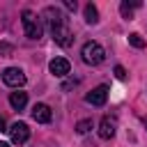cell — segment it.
I'll return each instance as SVG.
<instances>
[{
	"label": "cell",
	"instance_id": "1",
	"mask_svg": "<svg viewBox=\"0 0 147 147\" xmlns=\"http://www.w3.org/2000/svg\"><path fill=\"white\" fill-rule=\"evenodd\" d=\"M44 21H46V25H48L51 37H53L55 44H60V46H69L71 44V37L74 34H71L69 21H67V16L57 7H46L44 9Z\"/></svg>",
	"mask_w": 147,
	"mask_h": 147
},
{
	"label": "cell",
	"instance_id": "2",
	"mask_svg": "<svg viewBox=\"0 0 147 147\" xmlns=\"http://www.w3.org/2000/svg\"><path fill=\"white\" fill-rule=\"evenodd\" d=\"M21 25H23V32H25L28 39H41L44 28H41V21L37 18L34 11L23 9V14H21Z\"/></svg>",
	"mask_w": 147,
	"mask_h": 147
},
{
	"label": "cell",
	"instance_id": "3",
	"mask_svg": "<svg viewBox=\"0 0 147 147\" xmlns=\"http://www.w3.org/2000/svg\"><path fill=\"white\" fill-rule=\"evenodd\" d=\"M80 55H83V62L92 64V67H96V64H101L106 60V51H103V46L99 41H85L83 48H80Z\"/></svg>",
	"mask_w": 147,
	"mask_h": 147
},
{
	"label": "cell",
	"instance_id": "4",
	"mask_svg": "<svg viewBox=\"0 0 147 147\" xmlns=\"http://www.w3.org/2000/svg\"><path fill=\"white\" fill-rule=\"evenodd\" d=\"M2 80H5V85H9V87H23V85H25V74H23V69H18V67H7V69L2 71Z\"/></svg>",
	"mask_w": 147,
	"mask_h": 147
},
{
	"label": "cell",
	"instance_id": "5",
	"mask_svg": "<svg viewBox=\"0 0 147 147\" xmlns=\"http://www.w3.org/2000/svg\"><path fill=\"white\" fill-rule=\"evenodd\" d=\"M9 138H11L14 145H25L28 138H30V129H28V124H25V122H14L11 129H9Z\"/></svg>",
	"mask_w": 147,
	"mask_h": 147
},
{
	"label": "cell",
	"instance_id": "6",
	"mask_svg": "<svg viewBox=\"0 0 147 147\" xmlns=\"http://www.w3.org/2000/svg\"><path fill=\"white\" fill-rule=\"evenodd\" d=\"M85 101H87L90 106H96V108L106 106V101H108V85H96V87L85 96Z\"/></svg>",
	"mask_w": 147,
	"mask_h": 147
},
{
	"label": "cell",
	"instance_id": "7",
	"mask_svg": "<svg viewBox=\"0 0 147 147\" xmlns=\"http://www.w3.org/2000/svg\"><path fill=\"white\" fill-rule=\"evenodd\" d=\"M115 131H117V119H115V115H103V119H101V124H99V138L110 140V138L115 136Z\"/></svg>",
	"mask_w": 147,
	"mask_h": 147
},
{
	"label": "cell",
	"instance_id": "8",
	"mask_svg": "<svg viewBox=\"0 0 147 147\" xmlns=\"http://www.w3.org/2000/svg\"><path fill=\"white\" fill-rule=\"evenodd\" d=\"M48 71H51L53 76L62 78V76H67V74L71 71V64H69L67 57H53V60L48 62Z\"/></svg>",
	"mask_w": 147,
	"mask_h": 147
},
{
	"label": "cell",
	"instance_id": "9",
	"mask_svg": "<svg viewBox=\"0 0 147 147\" xmlns=\"http://www.w3.org/2000/svg\"><path fill=\"white\" fill-rule=\"evenodd\" d=\"M51 117H53V113H51V108H48L46 103H34V106H32V119H34V122L48 124Z\"/></svg>",
	"mask_w": 147,
	"mask_h": 147
},
{
	"label": "cell",
	"instance_id": "10",
	"mask_svg": "<svg viewBox=\"0 0 147 147\" xmlns=\"http://www.w3.org/2000/svg\"><path fill=\"white\" fill-rule=\"evenodd\" d=\"M9 106H11L14 110H23V108L28 106V92H23V90L11 92V94H9Z\"/></svg>",
	"mask_w": 147,
	"mask_h": 147
},
{
	"label": "cell",
	"instance_id": "11",
	"mask_svg": "<svg viewBox=\"0 0 147 147\" xmlns=\"http://www.w3.org/2000/svg\"><path fill=\"white\" fill-rule=\"evenodd\" d=\"M140 5H142L140 0H133V2H126V0H124V2H119V14H122V18L131 21V18H133V9L140 7Z\"/></svg>",
	"mask_w": 147,
	"mask_h": 147
},
{
	"label": "cell",
	"instance_id": "12",
	"mask_svg": "<svg viewBox=\"0 0 147 147\" xmlns=\"http://www.w3.org/2000/svg\"><path fill=\"white\" fill-rule=\"evenodd\" d=\"M85 23H87V25H96V23H99V11H96V7H94L92 2L85 5Z\"/></svg>",
	"mask_w": 147,
	"mask_h": 147
},
{
	"label": "cell",
	"instance_id": "13",
	"mask_svg": "<svg viewBox=\"0 0 147 147\" xmlns=\"http://www.w3.org/2000/svg\"><path fill=\"white\" fill-rule=\"evenodd\" d=\"M129 44L133 46V48H145V39L138 34V32H133V34H129Z\"/></svg>",
	"mask_w": 147,
	"mask_h": 147
},
{
	"label": "cell",
	"instance_id": "14",
	"mask_svg": "<svg viewBox=\"0 0 147 147\" xmlns=\"http://www.w3.org/2000/svg\"><path fill=\"white\" fill-rule=\"evenodd\" d=\"M90 129H92V119H90V117H87V119H80V122L76 124V133H80V136L87 133Z\"/></svg>",
	"mask_w": 147,
	"mask_h": 147
},
{
	"label": "cell",
	"instance_id": "15",
	"mask_svg": "<svg viewBox=\"0 0 147 147\" xmlns=\"http://www.w3.org/2000/svg\"><path fill=\"white\" fill-rule=\"evenodd\" d=\"M11 53H14V46L11 44H0V55L2 57H9Z\"/></svg>",
	"mask_w": 147,
	"mask_h": 147
},
{
	"label": "cell",
	"instance_id": "16",
	"mask_svg": "<svg viewBox=\"0 0 147 147\" xmlns=\"http://www.w3.org/2000/svg\"><path fill=\"white\" fill-rule=\"evenodd\" d=\"M115 76H117L119 80H124V78H126V69H124L122 64H117V67H115Z\"/></svg>",
	"mask_w": 147,
	"mask_h": 147
},
{
	"label": "cell",
	"instance_id": "17",
	"mask_svg": "<svg viewBox=\"0 0 147 147\" xmlns=\"http://www.w3.org/2000/svg\"><path fill=\"white\" fill-rule=\"evenodd\" d=\"M64 7L69 11H76V0H64Z\"/></svg>",
	"mask_w": 147,
	"mask_h": 147
},
{
	"label": "cell",
	"instance_id": "18",
	"mask_svg": "<svg viewBox=\"0 0 147 147\" xmlns=\"http://www.w3.org/2000/svg\"><path fill=\"white\" fill-rule=\"evenodd\" d=\"M5 126H7V124H5V119H2V117H0V133H2V131H7V129H5Z\"/></svg>",
	"mask_w": 147,
	"mask_h": 147
},
{
	"label": "cell",
	"instance_id": "19",
	"mask_svg": "<svg viewBox=\"0 0 147 147\" xmlns=\"http://www.w3.org/2000/svg\"><path fill=\"white\" fill-rule=\"evenodd\" d=\"M0 147H9V145H7V142H2V140H0Z\"/></svg>",
	"mask_w": 147,
	"mask_h": 147
},
{
	"label": "cell",
	"instance_id": "20",
	"mask_svg": "<svg viewBox=\"0 0 147 147\" xmlns=\"http://www.w3.org/2000/svg\"><path fill=\"white\" fill-rule=\"evenodd\" d=\"M145 126H147V119H145Z\"/></svg>",
	"mask_w": 147,
	"mask_h": 147
}]
</instances>
